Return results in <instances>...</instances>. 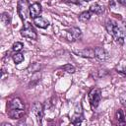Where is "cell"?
<instances>
[{"instance_id":"cell-1","label":"cell","mask_w":126,"mask_h":126,"mask_svg":"<svg viewBox=\"0 0 126 126\" xmlns=\"http://www.w3.org/2000/svg\"><path fill=\"white\" fill-rule=\"evenodd\" d=\"M105 29L107 32L119 44H124L126 41V24L116 20L108 19L105 22Z\"/></svg>"},{"instance_id":"cell-2","label":"cell","mask_w":126,"mask_h":126,"mask_svg":"<svg viewBox=\"0 0 126 126\" xmlns=\"http://www.w3.org/2000/svg\"><path fill=\"white\" fill-rule=\"evenodd\" d=\"M7 113L11 119H20L25 114V104L19 97L13 98L7 104Z\"/></svg>"},{"instance_id":"cell-3","label":"cell","mask_w":126,"mask_h":126,"mask_svg":"<svg viewBox=\"0 0 126 126\" xmlns=\"http://www.w3.org/2000/svg\"><path fill=\"white\" fill-rule=\"evenodd\" d=\"M100 99H101V90L98 88L92 89L91 92L89 93V101L93 109H95L98 106Z\"/></svg>"},{"instance_id":"cell-4","label":"cell","mask_w":126,"mask_h":126,"mask_svg":"<svg viewBox=\"0 0 126 126\" xmlns=\"http://www.w3.org/2000/svg\"><path fill=\"white\" fill-rule=\"evenodd\" d=\"M18 14L22 20H26L30 15V6L28 0H19L18 2Z\"/></svg>"},{"instance_id":"cell-5","label":"cell","mask_w":126,"mask_h":126,"mask_svg":"<svg viewBox=\"0 0 126 126\" xmlns=\"http://www.w3.org/2000/svg\"><path fill=\"white\" fill-rule=\"evenodd\" d=\"M21 35L28 38V39H36L37 34L35 32V31L33 30V28L32 27V25L30 23H26L24 29L21 31Z\"/></svg>"},{"instance_id":"cell-6","label":"cell","mask_w":126,"mask_h":126,"mask_svg":"<svg viewBox=\"0 0 126 126\" xmlns=\"http://www.w3.org/2000/svg\"><path fill=\"white\" fill-rule=\"evenodd\" d=\"M82 35V32L79 28L73 27L71 28L69 31H66V34H65V38L68 41H75L76 39L80 38Z\"/></svg>"},{"instance_id":"cell-7","label":"cell","mask_w":126,"mask_h":126,"mask_svg":"<svg viewBox=\"0 0 126 126\" xmlns=\"http://www.w3.org/2000/svg\"><path fill=\"white\" fill-rule=\"evenodd\" d=\"M32 111L34 114L37 122L40 123L41 119H42V116H43V105L40 102H35L32 106Z\"/></svg>"},{"instance_id":"cell-8","label":"cell","mask_w":126,"mask_h":126,"mask_svg":"<svg viewBox=\"0 0 126 126\" xmlns=\"http://www.w3.org/2000/svg\"><path fill=\"white\" fill-rule=\"evenodd\" d=\"M94 57L100 61H106L109 58V54L104 48L97 46L94 48Z\"/></svg>"},{"instance_id":"cell-9","label":"cell","mask_w":126,"mask_h":126,"mask_svg":"<svg viewBox=\"0 0 126 126\" xmlns=\"http://www.w3.org/2000/svg\"><path fill=\"white\" fill-rule=\"evenodd\" d=\"M74 53L79 56L87 57V58L94 57V49H92V48H84V49H80V50H74Z\"/></svg>"},{"instance_id":"cell-10","label":"cell","mask_w":126,"mask_h":126,"mask_svg":"<svg viewBox=\"0 0 126 126\" xmlns=\"http://www.w3.org/2000/svg\"><path fill=\"white\" fill-rule=\"evenodd\" d=\"M41 13V6L39 3H33L30 6V16L34 19Z\"/></svg>"},{"instance_id":"cell-11","label":"cell","mask_w":126,"mask_h":126,"mask_svg":"<svg viewBox=\"0 0 126 126\" xmlns=\"http://www.w3.org/2000/svg\"><path fill=\"white\" fill-rule=\"evenodd\" d=\"M33 24H34L37 28H39V29H46V28L49 26L48 21H46L44 18L39 17V16L33 19Z\"/></svg>"},{"instance_id":"cell-12","label":"cell","mask_w":126,"mask_h":126,"mask_svg":"<svg viewBox=\"0 0 126 126\" xmlns=\"http://www.w3.org/2000/svg\"><path fill=\"white\" fill-rule=\"evenodd\" d=\"M40 78H41V73H40L39 71H35V72L32 74V78H31V81H30L29 87H30V88H32L33 86H35V85L39 82Z\"/></svg>"},{"instance_id":"cell-13","label":"cell","mask_w":126,"mask_h":126,"mask_svg":"<svg viewBox=\"0 0 126 126\" xmlns=\"http://www.w3.org/2000/svg\"><path fill=\"white\" fill-rule=\"evenodd\" d=\"M84 120V116L81 112H75V114L72 116L71 118V123L74 125H79L82 123V121Z\"/></svg>"},{"instance_id":"cell-14","label":"cell","mask_w":126,"mask_h":126,"mask_svg":"<svg viewBox=\"0 0 126 126\" xmlns=\"http://www.w3.org/2000/svg\"><path fill=\"white\" fill-rule=\"evenodd\" d=\"M90 11L94 14H96V15H100L103 13V7L101 5H99L98 3H94L93 4L91 7H90Z\"/></svg>"},{"instance_id":"cell-15","label":"cell","mask_w":126,"mask_h":126,"mask_svg":"<svg viewBox=\"0 0 126 126\" xmlns=\"http://www.w3.org/2000/svg\"><path fill=\"white\" fill-rule=\"evenodd\" d=\"M92 17V12L91 11H84L79 15V20L83 23H87Z\"/></svg>"},{"instance_id":"cell-16","label":"cell","mask_w":126,"mask_h":126,"mask_svg":"<svg viewBox=\"0 0 126 126\" xmlns=\"http://www.w3.org/2000/svg\"><path fill=\"white\" fill-rule=\"evenodd\" d=\"M1 23L4 26L10 25V23H11V17H10V15L8 13H3L1 15Z\"/></svg>"},{"instance_id":"cell-17","label":"cell","mask_w":126,"mask_h":126,"mask_svg":"<svg viewBox=\"0 0 126 126\" xmlns=\"http://www.w3.org/2000/svg\"><path fill=\"white\" fill-rule=\"evenodd\" d=\"M116 118H117V120H118V122L120 124L126 123V120H125V117H124V114H123L122 109H118L116 111Z\"/></svg>"},{"instance_id":"cell-18","label":"cell","mask_w":126,"mask_h":126,"mask_svg":"<svg viewBox=\"0 0 126 126\" xmlns=\"http://www.w3.org/2000/svg\"><path fill=\"white\" fill-rule=\"evenodd\" d=\"M13 61L16 63V64H20L21 62L24 61V55L20 52H16L14 55H13Z\"/></svg>"},{"instance_id":"cell-19","label":"cell","mask_w":126,"mask_h":126,"mask_svg":"<svg viewBox=\"0 0 126 126\" xmlns=\"http://www.w3.org/2000/svg\"><path fill=\"white\" fill-rule=\"evenodd\" d=\"M62 70H64L65 72H67V73H70V74H73V73H75V71H76V69H75V67L73 66V65H71V64H66V65H64V66H62V67H60Z\"/></svg>"},{"instance_id":"cell-20","label":"cell","mask_w":126,"mask_h":126,"mask_svg":"<svg viewBox=\"0 0 126 126\" xmlns=\"http://www.w3.org/2000/svg\"><path fill=\"white\" fill-rule=\"evenodd\" d=\"M23 47H24V44H23L22 42H20V41H17V42H15V43L13 44V46H12V50L18 52V51L22 50Z\"/></svg>"},{"instance_id":"cell-21","label":"cell","mask_w":126,"mask_h":126,"mask_svg":"<svg viewBox=\"0 0 126 126\" xmlns=\"http://www.w3.org/2000/svg\"><path fill=\"white\" fill-rule=\"evenodd\" d=\"M116 71H117V73H119V74H121V75H123V76L126 77V67L125 66L118 65L116 67Z\"/></svg>"},{"instance_id":"cell-22","label":"cell","mask_w":126,"mask_h":126,"mask_svg":"<svg viewBox=\"0 0 126 126\" xmlns=\"http://www.w3.org/2000/svg\"><path fill=\"white\" fill-rule=\"evenodd\" d=\"M119 99H120V102L122 103V105H124L126 107V93L121 94L119 96Z\"/></svg>"},{"instance_id":"cell-23","label":"cell","mask_w":126,"mask_h":126,"mask_svg":"<svg viewBox=\"0 0 126 126\" xmlns=\"http://www.w3.org/2000/svg\"><path fill=\"white\" fill-rule=\"evenodd\" d=\"M118 1H119L123 6H125V7H126V0H118Z\"/></svg>"},{"instance_id":"cell-24","label":"cell","mask_w":126,"mask_h":126,"mask_svg":"<svg viewBox=\"0 0 126 126\" xmlns=\"http://www.w3.org/2000/svg\"><path fill=\"white\" fill-rule=\"evenodd\" d=\"M1 126H11V125H10V124H8V123H3Z\"/></svg>"},{"instance_id":"cell-25","label":"cell","mask_w":126,"mask_h":126,"mask_svg":"<svg viewBox=\"0 0 126 126\" xmlns=\"http://www.w3.org/2000/svg\"><path fill=\"white\" fill-rule=\"evenodd\" d=\"M84 1H86V2H90V1H93V0H84Z\"/></svg>"}]
</instances>
